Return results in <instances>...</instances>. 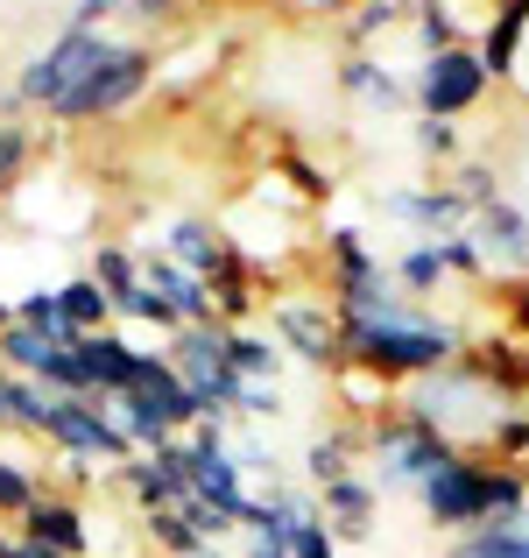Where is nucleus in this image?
Here are the masks:
<instances>
[{"label":"nucleus","instance_id":"34","mask_svg":"<svg viewBox=\"0 0 529 558\" xmlns=\"http://www.w3.org/2000/svg\"><path fill=\"white\" fill-rule=\"evenodd\" d=\"M438 247H445L452 283H480V276H488V255H480V241H473V233H452V241H438Z\"/></svg>","mask_w":529,"mask_h":558},{"label":"nucleus","instance_id":"30","mask_svg":"<svg viewBox=\"0 0 529 558\" xmlns=\"http://www.w3.org/2000/svg\"><path fill=\"white\" fill-rule=\"evenodd\" d=\"M488 460L529 474V410H502V424H494V438H488Z\"/></svg>","mask_w":529,"mask_h":558},{"label":"nucleus","instance_id":"15","mask_svg":"<svg viewBox=\"0 0 529 558\" xmlns=\"http://www.w3.org/2000/svg\"><path fill=\"white\" fill-rule=\"evenodd\" d=\"M480 241V255L494 262V269H529V213L516 198H494L473 213V227H466Z\"/></svg>","mask_w":529,"mask_h":558},{"label":"nucleus","instance_id":"22","mask_svg":"<svg viewBox=\"0 0 529 558\" xmlns=\"http://www.w3.org/2000/svg\"><path fill=\"white\" fill-rule=\"evenodd\" d=\"M57 304H64V326L78 332V340H93V332H113V326H121V318H113V298H107V290H99L85 269L57 283Z\"/></svg>","mask_w":529,"mask_h":558},{"label":"nucleus","instance_id":"32","mask_svg":"<svg viewBox=\"0 0 529 558\" xmlns=\"http://www.w3.org/2000/svg\"><path fill=\"white\" fill-rule=\"evenodd\" d=\"M14 318H22V326H36V332H50V340H64V347H78V332L64 326L57 290H28V298H14Z\"/></svg>","mask_w":529,"mask_h":558},{"label":"nucleus","instance_id":"41","mask_svg":"<svg viewBox=\"0 0 529 558\" xmlns=\"http://www.w3.org/2000/svg\"><path fill=\"white\" fill-rule=\"evenodd\" d=\"M14 326V298H0V332H8Z\"/></svg>","mask_w":529,"mask_h":558},{"label":"nucleus","instance_id":"10","mask_svg":"<svg viewBox=\"0 0 529 558\" xmlns=\"http://www.w3.org/2000/svg\"><path fill=\"white\" fill-rule=\"evenodd\" d=\"M269 332L304 368H340V312H332V298H275Z\"/></svg>","mask_w":529,"mask_h":558},{"label":"nucleus","instance_id":"12","mask_svg":"<svg viewBox=\"0 0 529 558\" xmlns=\"http://www.w3.org/2000/svg\"><path fill=\"white\" fill-rule=\"evenodd\" d=\"M14 531H22L28 545L57 551V558H85V551H93V517H85V502H78V495H64L57 481L36 495V509H28Z\"/></svg>","mask_w":529,"mask_h":558},{"label":"nucleus","instance_id":"2","mask_svg":"<svg viewBox=\"0 0 529 558\" xmlns=\"http://www.w3.org/2000/svg\"><path fill=\"white\" fill-rule=\"evenodd\" d=\"M417 509H423V523H438L445 537L488 531V523H516L529 509V474L494 466L488 452H459L452 466H438L417 488Z\"/></svg>","mask_w":529,"mask_h":558},{"label":"nucleus","instance_id":"16","mask_svg":"<svg viewBox=\"0 0 529 558\" xmlns=\"http://www.w3.org/2000/svg\"><path fill=\"white\" fill-rule=\"evenodd\" d=\"M340 93L353 99L360 113H409V78H395L374 50L360 57H340Z\"/></svg>","mask_w":529,"mask_h":558},{"label":"nucleus","instance_id":"36","mask_svg":"<svg viewBox=\"0 0 529 558\" xmlns=\"http://www.w3.org/2000/svg\"><path fill=\"white\" fill-rule=\"evenodd\" d=\"M275 170H283V178H297V191H304V198H325V191H332V178H325V170H311V163H304V156L297 149H283V156H275Z\"/></svg>","mask_w":529,"mask_h":558},{"label":"nucleus","instance_id":"19","mask_svg":"<svg viewBox=\"0 0 529 558\" xmlns=\"http://www.w3.org/2000/svg\"><path fill=\"white\" fill-rule=\"evenodd\" d=\"M135 396H149V403L156 410H163V417L176 424V432H190V424H198L205 417V410H198V396H190V381L184 375H176L170 368V354H163V340H156L149 347V361H142V389Z\"/></svg>","mask_w":529,"mask_h":558},{"label":"nucleus","instance_id":"39","mask_svg":"<svg viewBox=\"0 0 529 558\" xmlns=\"http://www.w3.org/2000/svg\"><path fill=\"white\" fill-rule=\"evenodd\" d=\"M275 410H283V396H275V389H247L241 396V417H275Z\"/></svg>","mask_w":529,"mask_h":558},{"label":"nucleus","instance_id":"43","mask_svg":"<svg viewBox=\"0 0 529 558\" xmlns=\"http://www.w3.org/2000/svg\"><path fill=\"white\" fill-rule=\"evenodd\" d=\"M205 558H241V551H226V545H212V551H205Z\"/></svg>","mask_w":529,"mask_h":558},{"label":"nucleus","instance_id":"13","mask_svg":"<svg viewBox=\"0 0 529 558\" xmlns=\"http://www.w3.org/2000/svg\"><path fill=\"white\" fill-rule=\"evenodd\" d=\"M389 213L403 219L417 241H452V233H466L473 227V205L452 191V178H438V184H409V191H395L389 198Z\"/></svg>","mask_w":529,"mask_h":558},{"label":"nucleus","instance_id":"6","mask_svg":"<svg viewBox=\"0 0 529 558\" xmlns=\"http://www.w3.org/2000/svg\"><path fill=\"white\" fill-rule=\"evenodd\" d=\"M163 354H170V368L190 381V396H198L205 417H241V396L255 389V381L233 368L226 326H184V332H170V340H163Z\"/></svg>","mask_w":529,"mask_h":558},{"label":"nucleus","instance_id":"27","mask_svg":"<svg viewBox=\"0 0 529 558\" xmlns=\"http://www.w3.org/2000/svg\"><path fill=\"white\" fill-rule=\"evenodd\" d=\"M42 488H50V481H36V466H28V460L0 452V523H22L28 509H36Z\"/></svg>","mask_w":529,"mask_h":558},{"label":"nucleus","instance_id":"42","mask_svg":"<svg viewBox=\"0 0 529 558\" xmlns=\"http://www.w3.org/2000/svg\"><path fill=\"white\" fill-rule=\"evenodd\" d=\"M22 558H57V551H42V545H28V537H22Z\"/></svg>","mask_w":529,"mask_h":558},{"label":"nucleus","instance_id":"9","mask_svg":"<svg viewBox=\"0 0 529 558\" xmlns=\"http://www.w3.org/2000/svg\"><path fill=\"white\" fill-rule=\"evenodd\" d=\"M325 298L332 312H381L395 304V262H374L353 227H325Z\"/></svg>","mask_w":529,"mask_h":558},{"label":"nucleus","instance_id":"26","mask_svg":"<svg viewBox=\"0 0 529 558\" xmlns=\"http://www.w3.org/2000/svg\"><path fill=\"white\" fill-rule=\"evenodd\" d=\"M142 537H149V558H205V551H212L184 509H156V517H142Z\"/></svg>","mask_w":529,"mask_h":558},{"label":"nucleus","instance_id":"23","mask_svg":"<svg viewBox=\"0 0 529 558\" xmlns=\"http://www.w3.org/2000/svg\"><path fill=\"white\" fill-rule=\"evenodd\" d=\"M445 283H452V269H445V247L438 241H409L403 255H395V290H403L409 304H431Z\"/></svg>","mask_w":529,"mask_h":558},{"label":"nucleus","instance_id":"25","mask_svg":"<svg viewBox=\"0 0 529 558\" xmlns=\"http://www.w3.org/2000/svg\"><path fill=\"white\" fill-rule=\"evenodd\" d=\"M409 8H417V0H353V14H346V28H340L346 57H360L381 28H409Z\"/></svg>","mask_w":529,"mask_h":558},{"label":"nucleus","instance_id":"8","mask_svg":"<svg viewBox=\"0 0 529 558\" xmlns=\"http://www.w3.org/2000/svg\"><path fill=\"white\" fill-rule=\"evenodd\" d=\"M42 446H50V452H71V460H93V466H107V474L135 460V438L113 424V410L99 403V396H57Z\"/></svg>","mask_w":529,"mask_h":558},{"label":"nucleus","instance_id":"38","mask_svg":"<svg viewBox=\"0 0 529 558\" xmlns=\"http://www.w3.org/2000/svg\"><path fill=\"white\" fill-rule=\"evenodd\" d=\"M184 8H190V0H135L127 14H135L142 28H170V22H184Z\"/></svg>","mask_w":529,"mask_h":558},{"label":"nucleus","instance_id":"18","mask_svg":"<svg viewBox=\"0 0 529 558\" xmlns=\"http://www.w3.org/2000/svg\"><path fill=\"white\" fill-rule=\"evenodd\" d=\"M50 403L57 396L42 389V381L0 368V438H42L50 432Z\"/></svg>","mask_w":529,"mask_h":558},{"label":"nucleus","instance_id":"44","mask_svg":"<svg viewBox=\"0 0 529 558\" xmlns=\"http://www.w3.org/2000/svg\"><path fill=\"white\" fill-rule=\"evenodd\" d=\"M516 523H522V531H529V509H522V517H516Z\"/></svg>","mask_w":529,"mask_h":558},{"label":"nucleus","instance_id":"37","mask_svg":"<svg viewBox=\"0 0 529 558\" xmlns=\"http://www.w3.org/2000/svg\"><path fill=\"white\" fill-rule=\"evenodd\" d=\"M241 558H290V531H275V523L241 531Z\"/></svg>","mask_w":529,"mask_h":558},{"label":"nucleus","instance_id":"17","mask_svg":"<svg viewBox=\"0 0 529 558\" xmlns=\"http://www.w3.org/2000/svg\"><path fill=\"white\" fill-rule=\"evenodd\" d=\"M522 43H529V0H502V8H494V22L473 36V57L488 64V78H494V85H516Z\"/></svg>","mask_w":529,"mask_h":558},{"label":"nucleus","instance_id":"5","mask_svg":"<svg viewBox=\"0 0 529 558\" xmlns=\"http://www.w3.org/2000/svg\"><path fill=\"white\" fill-rule=\"evenodd\" d=\"M452 460H459V446H452L438 424L409 417V410H389L381 424H367V466H374L381 488H409L417 495L423 481H431L438 466H452Z\"/></svg>","mask_w":529,"mask_h":558},{"label":"nucleus","instance_id":"28","mask_svg":"<svg viewBox=\"0 0 529 558\" xmlns=\"http://www.w3.org/2000/svg\"><path fill=\"white\" fill-rule=\"evenodd\" d=\"M445 558H529V531H522V523H488V531L452 537Z\"/></svg>","mask_w":529,"mask_h":558},{"label":"nucleus","instance_id":"14","mask_svg":"<svg viewBox=\"0 0 529 558\" xmlns=\"http://www.w3.org/2000/svg\"><path fill=\"white\" fill-rule=\"evenodd\" d=\"M78 361H85V375H93V396H99V403H121V396L142 389V361H149V347L127 340V332L113 326V332L78 340Z\"/></svg>","mask_w":529,"mask_h":558},{"label":"nucleus","instance_id":"7","mask_svg":"<svg viewBox=\"0 0 529 558\" xmlns=\"http://www.w3.org/2000/svg\"><path fill=\"white\" fill-rule=\"evenodd\" d=\"M488 93H494L488 64L473 57V43H459V50L417 57V78H409V113H423V121H466V113H473Z\"/></svg>","mask_w":529,"mask_h":558},{"label":"nucleus","instance_id":"40","mask_svg":"<svg viewBox=\"0 0 529 558\" xmlns=\"http://www.w3.org/2000/svg\"><path fill=\"white\" fill-rule=\"evenodd\" d=\"M0 558H22V531L14 523H0Z\"/></svg>","mask_w":529,"mask_h":558},{"label":"nucleus","instance_id":"33","mask_svg":"<svg viewBox=\"0 0 529 558\" xmlns=\"http://www.w3.org/2000/svg\"><path fill=\"white\" fill-rule=\"evenodd\" d=\"M452 191H459V198L480 213V205H494V198H502V170H494V163H480V156H466V163H452Z\"/></svg>","mask_w":529,"mask_h":558},{"label":"nucleus","instance_id":"20","mask_svg":"<svg viewBox=\"0 0 529 558\" xmlns=\"http://www.w3.org/2000/svg\"><path fill=\"white\" fill-rule=\"evenodd\" d=\"M85 276H93L99 290L113 298V318L135 304V290H142V247H127V241H93V255H85Z\"/></svg>","mask_w":529,"mask_h":558},{"label":"nucleus","instance_id":"11","mask_svg":"<svg viewBox=\"0 0 529 558\" xmlns=\"http://www.w3.org/2000/svg\"><path fill=\"white\" fill-rule=\"evenodd\" d=\"M113 488L127 495V502L142 509V517H156V509H176L190 495V460H184V438L176 446H163V452H135L127 466H113Z\"/></svg>","mask_w":529,"mask_h":558},{"label":"nucleus","instance_id":"21","mask_svg":"<svg viewBox=\"0 0 529 558\" xmlns=\"http://www.w3.org/2000/svg\"><path fill=\"white\" fill-rule=\"evenodd\" d=\"M374 481L367 474H346V481H332V488H318V509H325V523H332V537H367L374 531Z\"/></svg>","mask_w":529,"mask_h":558},{"label":"nucleus","instance_id":"31","mask_svg":"<svg viewBox=\"0 0 529 558\" xmlns=\"http://www.w3.org/2000/svg\"><path fill=\"white\" fill-rule=\"evenodd\" d=\"M409 142H417V156H423V163H438V170L466 163V149H459V121H423V113H417Z\"/></svg>","mask_w":529,"mask_h":558},{"label":"nucleus","instance_id":"24","mask_svg":"<svg viewBox=\"0 0 529 558\" xmlns=\"http://www.w3.org/2000/svg\"><path fill=\"white\" fill-rule=\"evenodd\" d=\"M226 354L255 389H275V381H283V361H290L283 347H275V332H255V326H226Z\"/></svg>","mask_w":529,"mask_h":558},{"label":"nucleus","instance_id":"3","mask_svg":"<svg viewBox=\"0 0 529 558\" xmlns=\"http://www.w3.org/2000/svg\"><path fill=\"white\" fill-rule=\"evenodd\" d=\"M403 410H409V417H423V424H438V432H445L459 452H473V446H488V438H494V424H502L508 403L473 368H466V361H452V368L409 381Z\"/></svg>","mask_w":529,"mask_h":558},{"label":"nucleus","instance_id":"29","mask_svg":"<svg viewBox=\"0 0 529 558\" xmlns=\"http://www.w3.org/2000/svg\"><path fill=\"white\" fill-rule=\"evenodd\" d=\"M36 128H22V121H0V198H8L14 184L28 178V170H36Z\"/></svg>","mask_w":529,"mask_h":558},{"label":"nucleus","instance_id":"35","mask_svg":"<svg viewBox=\"0 0 529 558\" xmlns=\"http://www.w3.org/2000/svg\"><path fill=\"white\" fill-rule=\"evenodd\" d=\"M290 558H340V537H332V523H325V517L297 523V531H290Z\"/></svg>","mask_w":529,"mask_h":558},{"label":"nucleus","instance_id":"1","mask_svg":"<svg viewBox=\"0 0 529 558\" xmlns=\"http://www.w3.org/2000/svg\"><path fill=\"white\" fill-rule=\"evenodd\" d=\"M459 354H466V332L452 326V318H438L431 304L395 298V304H381V312H340V361L374 368L381 381H395V389L452 368Z\"/></svg>","mask_w":529,"mask_h":558},{"label":"nucleus","instance_id":"4","mask_svg":"<svg viewBox=\"0 0 529 558\" xmlns=\"http://www.w3.org/2000/svg\"><path fill=\"white\" fill-rule=\"evenodd\" d=\"M149 85H156V43H127L121 36V50L50 113V128H113L149 99Z\"/></svg>","mask_w":529,"mask_h":558}]
</instances>
